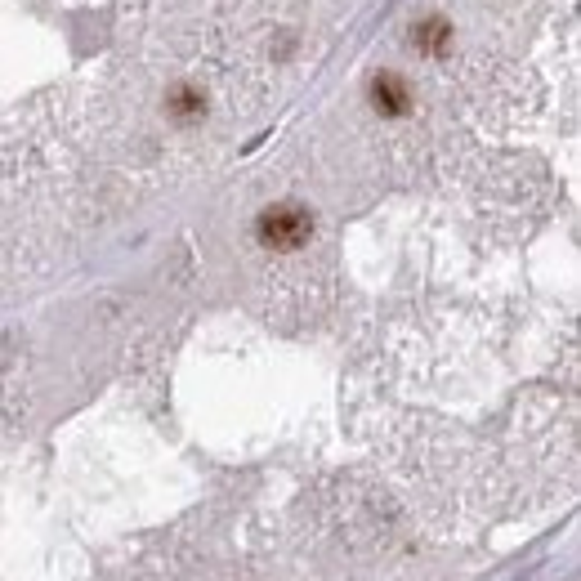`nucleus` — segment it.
I'll list each match as a JSON object with an SVG mask.
<instances>
[{"mask_svg": "<svg viewBox=\"0 0 581 581\" xmlns=\"http://www.w3.org/2000/svg\"><path fill=\"white\" fill-rule=\"evenodd\" d=\"M255 237H260V246H269V251H300L313 237V215L295 202L264 206L260 219H255Z\"/></svg>", "mask_w": 581, "mask_h": 581, "instance_id": "obj_1", "label": "nucleus"}, {"mask_svg": "<svg viewBox=\"0 0 581 581\" xmlns=\"http://www.w3.org/2000/svg\"><path fill=\"white\" fill-rule=\"evenodd\" d=\"M412 85H407V76L398 72H376L371 76V108L380 112V117L389 121H403L407 112H412Z\"/></svg>", "mask_w": 581, "mask_h": 581, "instance_id": "obj_2", "label": "nucleus"}, {"mask_svg": "<svg viewBox=\"0 0 581 581\" xmlns=\"http://www.w3.org/2000/svg\"><path fill=\"white\" fill-rule=\"evenodd\" d=\"M412 41H416V50H421V54H434V59H438V54L452 50V23L438 18V14L425 18L421 27H412Z\"/></svg>", "mask_w": 581, "mask_h": 581, "instance_id": "obj_3", "label": "nucleus"}, {"mask_svg": "<svg viewBox=\"0 0 581 581\" xmlns=\"http://www.w3.org/2000/svg\"><path fill=\"white\" fill-rule=\"evenodd\" d=\"M166 112H170V117H179V121H193V117H202V112H206V99H202V90H193V85H179V90H170V99H166Z\"/></svg>", "mask_w": 581, "mask_h": 581, "instance_id": "obj_4", "label": "nucleus"}]
</instances>
